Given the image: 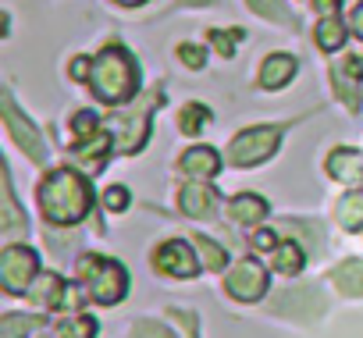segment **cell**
<instances>
[{
	"label": "cell",
	"mask_w": 363,
	"mask_h": 338,
	"mask_svg": "<svg viewBox=\"0 0 363 338\" xmlns=\"http://www.w3.org/2000/svg\"><path fill=\"white\" fill-rule=\"evenodd\" d=\"M40 207H43V218L50 225H79L89 207H93V189L82 175L68 171V167H61V171H50L43 182H40Z\"/></svg>",
	"instance_id": "6da1fadb"
},
{
	"label": "cell",
	"mask_w": 363,
	"mask_h": 338,
	"mask_svg": "<svg viewBox=\"0 0 363 338\" xmlns=\"http://www.w3.org/2000/svg\"><path fill=\"white\" fill-rule=\"evenodd\" d=\"M89 89L104 103H125L139 89V68L125 47H107L89 72Z\"/></svg>",
	"instance_id": "7a4b0ae2"
},
{
	"label": "cell",
	"mask_w": 363,
	"mask_h": 338,
	"mask_svg": "<svg viewBox=\"0 0 363 338\" xmlns=\"http://www.w3.org/2000/svg\"><path fill=\"white\" fill-rule=\"evenodd\" d=\"M79 278L86 281L89 295H93L96 303H104V306H114V303L125 299L128 274H125V267H121L118 260H107V257L89 253V257L79 260Z\"/></svg>",
	"instance_id": "3957f363"
},
{
	"label": "cell",
	"mask_w": 363,
	"mask_h": 338,
	"mask_svg": "<svg viewBox=\"0 0 363 338\" xmlns=\"http://www.w3.org/2000/svg\"><path fill=\"white\" fill-rule=\"evenodd\" d=\"M281 135H285V125H257V128H246V132H239V135L232 139L228 160H232L235 167H253V164L267 160V157L278 150Z\"/></svg>",
	"instance_id": "277c9868"
},
{
	"label": "cell",
	"mask_w": 363,
	"mask_h": 338,
	"mask_svg": "<svg viewBox=\"0 0 363 338\" xmlns=\"http://www.w3.org/2000/svg\"><path fill=\"white\" fill-rule=\"evenodd\" d=\"M0 107H4V125H8V132H11V139L18 142V150L29 157V160H36V164H47V146H43V135H40V128L18 111V103H15V96H11V89H4L0 93Z\"/></svg>",
	"instance_id": "5b68a950"
},
{
	"label": "cell",
	"mask_w": 363,
	"mask_h": 338,
	"mask_svg": "<svg viewBox=\"0 0 363 338\" xmlns=\"http://www.w3.org/2000/svg\"><path fill=\"white\" fill-rule=\"evenodd\" d=\"M33 278H36V253L29 246H8L0 253V285H4V292L22 295L29 292Z\"/></svg>",
	"instance_id": "8992f818"
},
{
	"label": "cell",
	"mask_w": 363,
	"mask_h": 338,
	"mask_svg": "<svg viewBox=\"0 0 363 338\" xmlns=\"http://www.w3.org/2000/svg\"><path fill=\"white\" fill-rule=\"evenodd\" d=\"M225 292L242 299V303H257L267 292V271L257 260H239L225 278Z\"/></svg>",
	"instance_id": "52a82bcc"
},
{
	"label": "cell",
	"mask_w": 363,
	"mask_h": 338,
	"mask_svg": "<svg viewBox=\"0 0 363 338\" xmlns=\"http://www.w3.org/2000/svg\"><path fill=\"white\" fill-rule=\"evenodd\" d=\"M153 267H157L160 274H171V278H196L200 260H196V253H193L189 242L171 239V242L157 246V253H153Z\"/></svg>",
	"instance_id": "ba28073f"
},
{
	"label": "cell",
	"mask_w": 363,
	"mask_h": 338,
	"mask_svg": "<svg viewBox=\"0 0 363 338\" xmlns=\"http://www.w3.org/2000/svg\"><path fill=\"white\" fill-rule=\"evenodd\" d=\"M157 103V96L143 107H135V111H128V114H118V118H111V128H114V135H118V150L121 153H135L143 142H146V128H150V107Z\"/></svg>",
	"instance_id": "9c48e42d"
},
{
	"label": "cell",
	"mask_w": 363,
	"mask_h": 338,
	"mask_svg": "<svg viewBox=\"0 0 363 338\" xmlns=\"http://www.w3.org/2000/svg\"><path fill=\"white\" fill-rule=\"evenodd\" d=\"M178 207H182V214L207 221V218L218 214V193H214L211 186L189 182V186H182V193H178Z\"/></svg>",
	"instance_id": "30bf717a"
},
{
	"label": "cell",
	"mask_w": 363,
	"mask_h": 338,
	"mask_svg": "<svg viewBox=\"0 0 363 338\" xmlns=\"http://www.w3.org/2000/svg\"><path fill=\"white\" fill-rule=\"evenodd\" d=\"M0 196H4V203H0V232L15 239V235H22V232L29 228V218L22 214V207H18V200H15L8 167H4V175H0Z\"/></svg>",
	"instance_id": "8fae6325"
},
{
	"label": "cell",
	"mask_w": 363,
	"mask_h": 338,
	"mask_svg": "<svg viewBox=\"0 0 363 338\" xmlns=\"http://www.w3.org/2000/svg\"><path fill=\"white\" fill-rule=\"evenodd\" d=\"M178 167H182L186 175H196V179H214L218 167H221V157H218L214 146H193V150L182 153Z\"/></svg>",
	"instance_id": "7c38bea8"
},
{
	"label": "cell",
	"mask_w": 363,
	"mask_h": 338,
	"mask_svg": "<svg viewBox=\"0 0 363 338\" xmlns=\"http://www.w3.org/2000/svg\"><path fill=\"white\" fill-rule=\"evenodd\" d=\"M296 75V57L292 54H271L260 68V89H281Z\"/></svg>",
	"instance_id": "4fadbf2b"
},
{
	"label": "cell",
	"mask_w": 363,
	"mask_h": 338,
	"mask_svg": "<svg viewBox=\"0 0 363 338\" xmlns=\"http://www.w3.org/2000/svg\"><path fill=\"white\" fill-rule=\"evenodd\" d=\"M328 175L342 182H359L363 179V153L359 150H335L328 157Z\"/></svg>",
	"instance_id": "5bb4252c"
},
{
	"label": "cell",
	"mask_w": 363,
	"mask_h": 338,
	"mask_svg": "<svg viewBox=\"0 0 363 338\" xmlns=\"http://www.w3.org/2000/svg\"><path fill=\"white\" fill-rule=\"evenodd\" d=\"M65 281L54 274V271H47V274H36V281L29 285V299L36 303V306H61L65 303Z\"/></svg>",
	"instance_id": "9a60e30c"
},
{
	"label": "cell",
	"mask_w": 363,
	"mask_h": 338,
	"mask_svg": "<svg viewBox=\"0 0 363 338\" xmlns=\"http://www.w3.org/2000/svg\"><path fill=\"white\" fill-rule=\"evenodd\" d=\"M107 150H111V139L96 132V135H89V139H82V142H79L75 160L86 167V171H100L104 160H107Z\"/></svg>",
	"instance_id": "2e32d148"
},
{
	"label": "cell",
	"mask_w": 363,
	"mask_h": 338,
	"mask_svg": "<svg viewBox=\"0 0 363 338\" xmlns=\"http://www.w3.org/2000/svg\"><path fill=\"white\" fill-rule=\"evenodd\" d=\"M228 214H232L239 225H260V221L267 218V203H264L260 196H253V193H242V196H235V200L228 203Z\"/></svg>",
	"instance_id": "e0dca14e"
},
{
	"label": "cell",
	"mask_w": 363,
	"mask_h": 338,
	"mask_svg": "<svg viewBox=\"0 0 363 338\" xmlns=\"http://www.w3.org/2000/svg\"><path fill=\"white\" fill-rule=\"evenodd\" d=\"M345 43V26H342V18H335V15H324L320 18V26H317V47L320 50H338Z\"/></svg>",
	"instance_id": "ac0fdd59"
},
{
	"label": "cell",
	"mask_w": 363,
	"mask_h": 338,
	"mask_svg": "<svg viewBox=\"0 0 363 338\" xmlns=\"http://www.w3.org/2000/svg\"><path fill=\"white\" fill-rule=\"evenodd\" d=\"M335 285H338L345 295H363V260H345V264L335 271Z\"/></svg>",
	"instance_id": "d6986e66"
},
{
	"label": "cell",
	"mask_w": 363,
	"mask_h": 338,
	"mask_svg": "<svg viewBox=\"0 0 363 338\" xmlns=\"http://www.w3.org/2000/svg\"><path fill=\"white\" fill-rule=\"evenodd\" d=\"M43 324V317H26V313H4L0 317V338H26L29 331H36Z\"/></svg>",
	"instance_id": "ffe728a7"
},
{
	"label": "cell",
	"mask_w": 363,
	"mask_h": 338,
	"mask_svg": "<svg viewBox=\"0 0 363 338\" xmlns=\"http://www.w3.org/2000/svg\"><path fill=\"white\" fill-rule=\"evenodd\" d=\"M338 221H342V228H349V232H359V228H363V193L342 196V203H338Z\"/></svg>",
	"instance_id": "44dd1931"
},
{
	"label": "cell",
	"mask_w": 363,
	"mask_h": 338,
	"mask_svg": "<svg viewBox=\"0 0 363 338\" xmlns=\"http://www.w3.org/2000/svg\"><path fill=\"white\" fill-rule=\"evenodd\" d=\"M271 267H274L278 274H299V271H303V249H299L296 242H285V246H278V249H274V260H271Z\"/></svg>",
	"instance_id": "7402d4cb"
},
{
	"label": "cell",
	"mask_w": 363,
	"mask_h": 338,
	"mask_svg": "<svg viewBox=\"0 0 363 338\" xmlns=\"http://www.w3.org/2000/svg\"><path fill=\"white\" fill-rule=\"evenodd\" d=\"M207 121H211V111L200 107V103H186V107H182V114H178V128L186 132V135H200Z\"/></svg>",
	"instance_id": "603a6c76"
},
{
	"label": "cell",
	"mask_w": 363,
	"mask_h": 338,
	"mask_svg": "<svg viewBox=\"0 0 363 338\" xmlns=\"http://www.w3.org/2000/svg\"><path fill=\"white\" fill-rule=\"evenodd\" d=\"M57 334L61 338H93L96 334V320L79 313V317H68V320H57Z\"/></svg>",
	"instance_id": "cb8c5ba5"
},
{
	"label": "cell",
	"mask_w": 363,
	"mask_h": 338,
	"mask_svg": "<svg viewBox=\"0 0 363 338\" xmlns=\"http://www.w3.org/2000/svg\"><path fill=\"white\" fill-rule=\"evenodd\" d=\"M250 8H253L257 15H264V18L278 22V26H289V29H296V18L285 11V4H281V0H250Z\"/></svg>",
	"instance_id": "d4e9b609"
},
{
	"label": "cell",
	"mask_w": 363,
	"mask_h": 338,
	"mask_svg": "<svg viewBox=\"0 0 363 338\" xmlns=\"http://www.w3.org/2000/svg\"><path fill=\"white\" fill-rule=\"evenodd\" d=\"M196 253H200V260H203V267H211V271H221L225 267V260H228V253L218 246V242H211L207 235H196Z\"/></svg>",
	"instance_id": "484cf974"
},
{
	"label": "cell",
	"mask_w": 363,
	"mask_h": 338,
	"mask_svg": "<svg viewBox=\"0 0 363 338\" xmlns=\"http://www.w3.org/2000/svg\"><path fill=\"white\" fill-rule=\"evenodd\" d=\"M211 40H214V47H218V54H221V57H232V54H235V43L242 40V29H232L228 36H225L221 29H214V33H211Z\"/></svg>",
	"instance_id": "4316f807"
},
{
	"label": "cell",
	"mask_w": 363,
	"mask_h": 338,
	"mask_svg": "<svg viewBox=\"0 0 363 338\" xmlns=\"http://www.w3.org/2000/svg\"><path fill=\"white\" fill-rule=\"evenodd\" d=\"M96 114L93 111H79L75 118H72V132L79 135V139H89V135H96Z\"/></svg>",
	"instance_id": "83f0119b"
},
{
	"label": "cell",
	"mask_w": 363,
	"mask_h": 338,
	"mask_svg": "<svg viewBox=\"0 0 363 338\" xmlns=\"http://www.w3.org/2000/svg\"><path fill=\"white\" fill-rule=\"evenodd\" d=\"M128 338H174L164 324H153V320H139V324H132V331H128Z\"/></svg>",
	"instance_id": "f1b7e54d"
},
{
	"label": "cell",
	"mask_w": 363,
	"mask_h": 338,
	"mask_svg": "<svg viewBox=\"0 0 363 338\" xmlns=\"http://www.w3.org/2000/svg\"><path fill=\"white\" fill-rule=\"evenodd\" d=\"M104 207H107L111 214H121V210L128 207V189H125V186H111V189L104 193Z\"/></svg>",
	"instance_id": "f546056e"
},
{
	"label": "cell",
	"mask_w": 363,
	"mask_h": 338,
	"mask_svg": "<svg viewBox=\"0 0 363 338\" xmlns=\"http://www.w3.org/2000/svg\"><path fill=\"white\" fill-rule=\"evenodd\" d=\"M178 57L186 61V68H203V50L193 47V43H182L178 47Z\"/></svg>",
	"instance_id": "4dcf8cb0"
},
{
	"label": "cell",
	"mask_w": 363,
	"mask_h": 338,
	"mask_svg": "<svg viewBox=\"0 0 363 338\" xmlns=\"http://www.w3.org/2000/svg\"><path fill=\"white\" fill-rule=\"evenodd\" d=\"M342 72H345V75H352V79H363V57H359V54L345 57V61H342Z\"/></svg>",
	"instance_id": "1f68e13d"
},
{
	"label": "cell",
	"mask_w": 363,
	"mask_h": 338,
	"mask_svg": "<svg viewBox=\"0 0 363 338\" xmlns=\"http://www.w3.org/2000/svg\"><path fill=\"white\" fill-rule=\"evenodd\" d=\"M89 72H93V61L89 57H75L72 61V79H89Z\"/></svg>",
	"instance_id": "d6a6232c"
},
{
	"label": "cell",
	"mask_w": 363,
	"mask_h": 338,
	"mask_svg": "<svg viewBox=\"0 0 363 338\" xmlns=\"http://www.w3.org/2000/svg\"><path fill=\"white\" fill-rule=\"evenodd\" d=\"M257 249H278V239H274V232H257Z\"/></svg>",
	"instance_id": "836d02e7"
},
{
	"label": "cell",
	"mask_w": 363,
	"mask_h": 338,
	"mask_svg": "<svg viewBox=\"0 0 363 338\" xmlns=\"http://www.w3.org/2000/svg\"><path fill=\"white\" fill-rule=\"evenodd\" d=\"M338 4H342V0H313V8H317L320 15H335Z\"/></svg>",
	"instance_id": "e575fe53"
},
{
	"label": "cell",
	"mask_w": 363,
	"mask_h": 338,
	"mask_svg": "<svg viewBox=\"0 0 363 338\" xmlns=\"http://www.w3.org/2000/svg\"><path fill=\"white\" fill-rule=\"evenodd\" d=\"M79 303H82V292H79L75 285H68V288H65V306H79Z\"/></svg>",
	"instance_id": "d590c367"
},
{
	"label": "cell",
	"mask_w": 363,
	"mask_h": 338,
	"mask_svg": "<svg viewBox=\"0 0 363 338\" xmlns=\"http://www.w3.org/2000/svg\"><path fill=\"white\" fill-rule=\"evenodd\" d=\"M352 33L363 40V4H356V11H352Z\"/></svg>",
	"instance_id": "8d00e7d4"
},
{
	"label": "cell",
	"mask_w": 363,
	"mask_h": 338,
	"mask_svg": "<svg viewBox=\"0 0 363 338\" xmlns=\"http://www.w3.org/2000/svg\"><path fill=\"white\" fill-rule=\"evenodd\" d=\"M186 8H203V4H211V0H182Z\"/></svg>",
	"instance_id": "74e56055"
},
{
	"label": "cell",
	"mask_w": 363,
	"mask_h": 338,
	"mask_svg": "<svg viewBox=\"0 0 363 338\" xmlns=\"http://www.w3.org/2000/svg\"><path fill=\"white\" fill-rule=\"evenodd\" d=\"M114 4H121V8H135V4H143V0H114Z\"/></svg>",
	"instance_id": "f35d334b"
}]
</instances>
